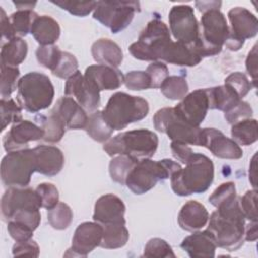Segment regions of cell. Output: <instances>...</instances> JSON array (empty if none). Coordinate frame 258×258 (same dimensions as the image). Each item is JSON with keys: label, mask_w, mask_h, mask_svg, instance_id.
I'll list each match as a JSON object with an SVG mask.
<instances>
[{"label": "cell", "mask_w": 258, "mask_h": 258, "mask_svg": "<svg viewBox=\"0 0 258 258\" xmlns=\"http://www.w3.org/2000/svg\"><path fill=\"white\" fill-rule=\"evenodd\" d=\"M246 70L253 81V86L256 87L257 81V44H255L249 51L246 58Z\"/></svg>", "instance_id": "56"}, {"label": "cell", "mask_w": 258, "mask_h": 258, "mask_svg": "<svg viewBox=\"0 0 258 258\" xmlns=\"http://www.w3.org/2000/svg\"><path fill=\"white\" fill-rule=\"evenodd\" d=\"M73 211L64 203L58 202L47 212V221L55 230H64L69 228L73 221Z\"/></svg>", "instance_id": "37"}, {"label": "cell", "mask_w": 258, "mask_h": 258, "mask_svg": "<svg viewBox=\"0 0 258 258\" xmlns=\"http://www.w3.org/2000/svg\"><path fill=\"white\" fill-rule=\"evenodd\" d=\"M35 120H37L39 126L44 132V136L42 138L43 141L49 143H57L61 140L67 128L55 115L51 113L48 116L38 115L36 116Z\"/></svg>", "instance_id": "34"}, {"label": "cell", "mask_w": 258, "mask_h": 258, "mask_svg": "<svg viewBox=\"0 0 258 258\" xmlns=\"http://www.w3.org/2000/svg\"><path fill=\"white\" fill-rule=\"evenodd\" d=\"M225 84L231 87L238 96L243 99L252 89L253 84L248 80L247 76L241 72H235L230 74L225 79Z\"/></svg>", "instance_id": "45"}, {"label": "cell", "mask_w": 258, "mask_h": 258, "mask_svg": "<svg viewBox=\"0 0 258 258\" xmlns=\"http://www.w3.org/2000/svg\"><path fill=\"white\" fill-rule=\"evenodd\" d=\"M228 34L229 25L220 9L204 12L201 17L200 36L196 41L201 56H213L220 53Z\"/></svg>", "instance_id": "8"}, {"label": "cell", "mask_w": 258, "mask_h": 258, "mask_svg": "<svg viewBox=\"0 0 258 258\" xmlns=\"http://www.w3.org/2000/svg\"><path fill=\"white\" fill-rule=\"evenodd\" d=\"M170 41V30L167 25L159 19H152L141 31L138 40L128 49L136 59L157 61Z\"/></svg>", "instance_id": "7"}, {"label": "cell", "mask_w": 258, "mask_h": 258, "mask_svg": "<svg viewBox=\"0 0 258 258\" xmlns=\"http://www.w3.org/2000/svg\"><path fill=\"white\" fill-rule=\"evenodd\" d=\"M181 249L191 258H212L215 257L217 245L208 230L203 232H194L185 237L181 244Z\"/></svg>", "instance_id": "26"}, {"label": "cell", "mask_w": 258, "mask_h": 258, "mask_svg": "<svg viewBox=\"0 0 258 258\" xmlns=\"http://www.w3.org/2000/svg\"><path fill=\"white\" fill-rule=\"evenodd\" d=\"M66 126L67 129H84L88 120L85 109L72 97L59 98L50 111Z\"/></svg>", "instance_id": "20"}, {"label": "cell", "mask_w": 258, "mask_h": 258, "mask_svg": "<svg viewBox=\"0 0 258 258\" xmlns=\"http://www.w3.org/2000/svg\"><path fill=\"white\" fill-rule=\"evenodd\" d=\"M228 17L231 23L229 34L244 41L256 36L258 20L250 10L245 7H234L229 10Z\"/></svg>", "instance_id": "21"}, {"label": "cell", "mask_w": 258, "mask_h": 258, "mask_svg": "<svg viewBox=\"0 0 258 258\" xmlns=\"http://www.w3.org/2000/svg\"><path fill=\"white\" fill-rule=\"evenodd\" d=\"M202 59L194 43L185 44L172 40L168 43L160 56V60L179 67H195L199 64Z\"/></svg>", "instance_id": "24"}, {"label": "cell", "mask_w": 258, "mask_h": 258, "mask_svg": "<svg viewBox=\"0 0 258 258\" xmlns=\"http://www.w3.org/2000/svg\"><path fill=\"white\" fill-rule=\"evenodd\" d=\"M38 16L33 10H17L9 16L12 30L15 36L22 37L27 35L32 27L33 21Z\"/></svg>", "instance_id": "36"}, {"label": "cell", "mask_w": 258, "mask_h": 258, "mask_svg": "<svg viewBox=\"0 0 258 258\" xmlns=\"http://www.w3.org/2000/svg\"><path fill=\"white\" fill-rule=\"evenodd\" d=\"M144 257H157V258H167L175 257L171 246L161 238H152L150 239L145 247L143 252Z\"/></svg>", "instance_id": "42"}, {"label": "cell", "mask_w": 258, "mask_h": 258, "mask_svg": "<svg viewBox=\"0 0 258 258\" xmlns=\"http://www.w3.org/2000/svg\"><path fill=\"white\" fill-rule=\"evenodd\" d=\"M84 76L101 91L116 90L124 83V75L117 69L105 64H92L85 71Z\"/></svg>", "instance_id": "23"}, {"label": "cell", "mask_w": 258, "mask_h": 258, "mask_svg": "<svg viewBox=\"0 0 258 258\" xmlns=\"http://www.w3.org/2000/svg\"><path fill=\"white\" fill-rule=\"evenodd\" d=\"M64 95L74 98L90 114L100 106V90L80 71L67 79Z\"/></svg>", "instance_id": "14"}, {"label": "cell", "mask_w": 258, "mask_h": 258, "mask_svg": "<svg viewBox=\"0 0 258 258\" xmlns=\"http://www.w3.org/2000/svg\"><path fill=\"white\" fill-rule=\"evenodd\" d=\"M209 217L210 215L203 204L190 200L181 207L177 222L181 229L188 232H196L208 224Z\"/></svg>", "instance_id": "25"}, {"label": "cell", "mask_w": 258, "mask_h": 258, "mask_svg": "<svg viewBox=\"0 0 258 258\" xmlns=\"http://www.w3.org/2000/svg\"><path fill=\"white\" fill-rule=\"evenodd\" d=\"M158 146L157 135L148 129L121 132L104 142L103 149L109 156L128 155L136 160L151 158Z\"/></svg>", "instance_id": "3"}, {"label": "cell", "mask_w": 258, "mask_h": 258, "mask_svg": "<svg viewBox=\"0 0 258 258\" xmlns=\"http://www.w3.org/2000/svg\"><path fill=\"white\" fill-rule=\"evenodd\" d=\"M152 120L155 129L165 133L171 141H181L197 146L202 145V128L191 126L178 118L173 108L159 109Z\"/></svg>", "instance_id": "10"}, {"label": "cell", "mask_w": 258, "mask_h": 258, "mask_svg": "<svg viewBox=\"0 0 258 258\" xmlns=\"http://www.w3.org/2000/svg\"><path fill=\"white\" fill-rule=\"evenodd\" d=\"M84 129L92 139L103 143L111 138L114 131L104 120L102 111L98 110L88 116V120Z\"/></svg>", "instance_id": "33"}, {"label": "cell", "mask_w": 258, "mask_h": 258, "mask_svg": "<svg viewBox=\"0 0 258 258\" xmlns=\"http://www.w3.org/2000/svg\"><path fill=\"white\" fill-rule=\"evenodd\" d=\"M102 238L103 227L101 224L84 222L77 227L72 239V247L64 255L86 257L96 247L100 246Z\"/></svg>", "instance_id": "16"}, {"label": "cell", "mask_w": 258, "mask_h": 258, "mask_svg": "<svg viewBox=\"0 0 258 258\" xmlns=\"http://www.w3.org/2000/svg\"><path fill=\"white\" fill-rule=\"evenodd\" d=\"M170 148H171L173 157L184 164L188 161V159L195 153L187 143H184L181 141H171Z\"/></svg>", "instance_id": "55"}, {"label": "cell", "mask_w": 258, "mask_h": 258, "mask_svg": "<svg viewBox=\"0 0 258 258\" xmlns=\"http://www.w3.org/2000/svg\"><path fill=\"white\" fill-rule=\"evenodd\" d=\"M35 190L40 197L43 208L49 210L58 203V189L54 184L49 182H42L37 185Z\"/></svg>", "instance_id": "49"}, {"label": "cell", "mask_w": 258, "mask_h": 258, "mask_svg": "<svg viewBox=\"0 0 258 258\" xmlns=\"http://www.w3.org/2000/svg\"><path fill=\"white\" fill-rule=\"evenodd\" d=\"M239 204L245 219L251 222H257V190L255 188L247 190L245 195L239 199Z\"/></svg>", "instance_id": "48"}, {"label": "cell", "mask_w": 258, "mask_h": 258, "mask_svg": "<svg viewBox=\"0 0 258 258\" xmlns=\"http://www.w3.org/2000/svg\"><path fill=\"white\" fill-rule=\"evenodd\" d=\"M0 23H1V32H2V39H6L7 41L15 37L14 32L11 27V23L9 21V16L6 15L4 9L0 7Z\"/></svg>", "instance_id": "57"}, {"label": "cell", "mask_w": 258, "mask_h": 258, "mask_svg": "<svg viewBox=\"0 0 258 258\" xmlns=\"http://www.w3.org/2000/svg\"><path fill=\"white\" fill-rule=\"evenodd\" d=\"M149 112L148 102L124 92L113 94L102 110V116L113 130H121L129 124L144 119Z\"/></svg>", "instance_id": "4"}, {"label": "cell", "mask_w": 258, "mask_h": 258, "mask_svg": "<svg viewBox=\"0 0 258 258\" xmlns=\"http://www.w3.org/2000/svg\"><path fill=\"white\" fill-rule=\"evenodd\" d=\"M36 2H14V5L18 8V10H32Z\"/></svg>", "instance_id": "61"}, {"label": "cell", "mask_w": 258, "mask_h": 258, "mask_svg": "<svg viewBox=\"0 0 258 258\" xmlns=\"http://www.w3.org/2000/svg\"><path fill=\"white\" fill-rule=\"evenodd\" d=\"M252 115V107L243 100H241L238 104H236L234 107L224 113V117L229 124H234L240 120L251 118Z\"/></svg>", "instance_id": "50"}, {"label": "cell", "mask_w": 258, "mask_h": 258, "mask_svg": "<svg viewBox=\"0 0 258 258\" xmlns=\"http://www.w3.org/2000/svg\"><path fill=\"white\" fill-rule=\"evenodd\" d=\"M12 255L16 256H31L38 257L39 247L35 241L32 239L26 241L16 242L12 247Z\"/></svg>", "instance_id": "54"}, {"label": "cell", "mask_w": 258, "mask_h": 258, "mask_svg": "<svg viewBox=\"0 0 258 258\" xmlns=\"http://www.w3.org/2000/svg\"><path fill=\"white\" fill-rule=\"evenodd\" d=\"M125 210L126 207L118 196L107 194L96 201L93 219L102 226L112 224L125 225Z\"/></svg>", "instance_id": "19"}, {"label": "cell", "mask_w": 258, "mask_h": 258, "mask_svg": "<svg viewBox=\"0 0 258 258\" xmlns=\"http://www.w3.org/2000/svg\"><path fill=\"white\" fill-rule=\"evenodd\" d=\"M207 230L216 245L227 251H236L244 243L245 217L239 199L222 205L209 217Z\"/></svg>", "instance_id": "1"}, {"label": "cell", "mask_w": 258, "mask_h": 258, "mask_svg": "<svg viewBox=\"0 0 258 258\" xmlns=\"http://www.w3.org/2000/svg\"><path fill=\"white\" fill-rule=\"evenodd\" d=\"M19 75L20 72L17 67H7L1 64L0 94L2 98H9L15 89H17Z\"/></svg>", "instance_id": "41"}, {"label": "cell", "mask_w": 258, "mask_h": 258, "mask_svg": "<svg viewBox=\"0 0 258 258\" xmlns=\"http://www.w3.org/2000/svg\"><path fill=\"white\" fill-rule=\"evenodd\" d=\"M36 171L33 148L7 152L1 161V180L4 185L27 186L31 175Z\"/></svg>", "instance_id": "9"}, {"label": "cell", "mask_w": 258, "mask_h": 258, "mask_svg": "<svg viewBox=\"0 0 258 258\" xmlns=\"http://www.w3.org/2000/svg\"><path fill=\"white\" fill-rule=\"evenodd\" d=\"M137 161L139 160L125 154L115 155L109 163V173L112 180L120 184H125L129 172Z\"/></svg>", "instance_id": "35"}, {"label": "cell", "mask_w": 258, "mask_h": 258, "mask_svg": "<svg viewBox=\"0 0 258 258\" xmlns=\"http://www.w3.org/2000/svg\"><path fill=\"white\" fill-rule=\"evenodd\" d=\"M103 238L100 246L105 249H118L126 245L129 240V232L125 225H103Z\"/></svg>", "instance_id": "32"}, {"label": "cell", "mask_w": 258, "mask_h": 258, "mask_svg": "<svg viewBox=\"0 0 258 258\" xmlns=\"http://www.w3.org/2000/svg\"><path fill=\"white\" fill-rule=\"evenodd\" d=\"M126 88L132 91H142L151 88L150 78L145 71H131L124 75Z\"/></svg>", "instance_id": "46"}, {"label": "cell", "mask_w": 258, "mask_h": 258, "mask_svg": "<svg viewBox=\"0 0 258 258\" xmlns=\"http://www.w3.org/2000/svg\"><path fill=\"white\" fill-rule=\"evenodd\" d=\"M42 128L28 120H21L12 124L10 130L3 137V147L7 152L29 148V142L42 139Z\"/></svg>", "instance_id": "17"}, {"label": "cell", "mask_w": 258, "mask_h": 258, "mask_svg": "<svg viewBox=\"0 0 258 258\" xmlns=\"http://www.w3.org/2000/svg\"><path fill=\"white\" fill-rule=\"evenodd\" d=\"M232 139L239 145H251L258 139L256 119L247 118L232 124Z\"/></svg>", "instance_id": "31"}, {"label": "cell", "mask_w": 258, "mask_h": 258, "mask_svg": "<svg viewBox=\"0 0 258 258\" xmlns=\"http://www.w3.org/2000/svg\"><path fill=\"white\" fill-rule=\"evenodd\" d=\"M30 33L40 45H53L60 35V27L51 16L38 15L33 21Z\"/></svg>", "instance_id": "28"}, {"label": "cell", "mask_w": 258, "mask_h": 258, "mask_svg": "<svg viewBox=\"0 0 258 258\" xmlns=\"http://www.w3.org/2000/svg\"><path fill=\"white\" fill-rule=\"evenodd\" d=\"M28 46L24 39L15 36L6 41L1 47V64L7 67H17L20 64L27 55Z\"/></svg>", "instance_id": "30"}, {"label": "cell", "mask_w": 258, "mask_h": 258, "mask_svg": "<svg viewBox=\"0 0 258 258\" xmlns=\"http://www.w3.org/2000/svg\"><path fill=\"white\" fill-rule=\"evenodd\" d=\"M181 168L180 164L165 158L161 160L141 159L129 172L125 185L135 195H142L153 188L157 182L170 178Z\"/></svg>", "instance_id": "5"}, {"label": "cell", "mask_w": 258, "mask_h": 258, "mask_svg": "<svg viewBox=\"0 0 258 258\" xmlns=\"http://www.w3.org/2000/svg\"><path fill=\"white\" fill-rule=\"evenodd\" d=\"M160 91L169 100H181L188 91L186 80L180 76H168L160 86Z\"/></svg>", "instance_id": "38"}, {"label": "cell", "mask_w": 258, "mask_h": 258, "mask_svg": "<svg viewBox=\"0 0 258 258\" xmlns=\"http://www.w3.org/2000/svg\"><path fill=\"white\" fill-rule=\"evenodd\" d=\"M140 11L138 1H98L93 17L110 28L113 33L124 30Z\"/></svg>", "instance_id": "11"}, {"label": "cell", "mask_w": 258, "mask_h": 258, "mask_svg": "<svg viewBox=\"0 0 258 258\" xmlns=\"http://www.w3.org/2000/svg\"><path fill=\"white\" fill-rule=\"evenodd\" d=\"M168 21L170 32L176 41L191 44L198 40L200 24L191 6L185 4L172 6L168 14Z\"/></svg>", "instance_id": "12"}, {"label": "cell", "mask_w": 258, "mask_h": 258, "mask_svg": "<svg viewBox=\"0 0 258 258\" xmlns=\"http://www.w3.org/2000/svg\"><path fill=\"white\" fill-rule=\"evenodd\" d=\"M21 106L14 100L9 98H1L0 115H1V131L9 124H14L22 120Z\"/></svg>", "instance_id": "39"}, {"label": "cell", "mask_w": 258, "mask_h": 258, "mask_svg": "<svg viewBox=\"0 0 258 258\" xmlns=\"http://www.w3.org/2000/svg\"><path fill=\"white\" fill-rule=\"evenodd\" d=\"M53 4L59 6L76 16H87L95 10L98 1H51Z\"/></svg>", "instance_id": "44"}, {"label": "cell", "mask_w": 258, "mask_h": 258, "mask_svg": "<svg viewBox=\"0 0 258 258\" xmlns=\"http://www.w3.org/2000/svg\"><path fill=\"white\" fill-rule=\"evenodd\" d=\"M214 180V163L202 153H194L184 168L170 176L171 188L180 197L205 192Z\"/></svg>", "instance_id": "2"}, {"label": "cell", "mask_w": 258, "mask_h": 258, "mask_svg": "<svg viewBox=\"0 0 258 258\" xmlns=\"http://www.w3.org/2000/svg\"><path fill=\"white\" fill-rule=\"evenodd\" d=\"M78 71V60L76 56L68 51H62L61 58L53 72L55 77L60 79H69Z\"/></svg>", "instance_id": "47"}, {"label": "cell", "mask_w": 258, "mask_h": 258, "mask_svg": "<svg viewBox=\"0 0 258 258\" xmlns=\"http://www.w3.org/2000/svg\"><path fill=\"white\" fill-rule=\"evenodd\" d=\"M213 155L224 159H240L243 150L232 138L216 128H202V145Z\"/></svg>", "instance_id": "18"}, {"label": "cell", "mask_w": 258, "mask_h": 258, "mask_svg": "<svg viewBox=\"0 0 258 258\" xmlns=\"http://www.w3.org/2000/svg\"><path fill=\"white\" fill-rule=\"evenodd\" d=\"M147 75L150 78L151 88L156 89L160 88L163 81L168 77V68L165 63L161 61H153L151 62L146 71Z\"/></svg>", "instance_id": "51"}, {"label": "cell", "mask_w": 258, "mask_h": 258, "mask_svg": "<svg viewBox=\"0 0 258 258\" xmlns=\"http://www.w3.org/2000/svg\"><path fill=\"white\" fill-rule=\"evenodd\" d=\"M206 93L209 100V109H217L224 113L242 100L238 94L226 84L206 88Z\"/></svg>", "instance_id": "29"}, {"label": "cell", "mask_w": 258, "mask_h": 258, "mask_svg": "<svg viewBox=\"0 0 258 258\" xmlns=\"http://www.w3.org/2000/svg\"><path fill=\"white\" fill-rule=\"evenodd\" d=\"M62 51L56 45H40L36 51V59L37 61L45 69L50 70L53 72L57 67L60 58H61Z\"/></svg>", "instance_id": "40"}, {"label": "cell", "mask_w": 258, "mask_h": 258, "mask_svg": "<svg viewBox=\"0 0 258 258\" xmlns=\"http://www.w3.org/2000/svg\"><path fill=\"white\" fill-rule=\"evenodd\" d=\"M257 222H251L245 227L244 239L249 242H254L258 238V228Z\"/></svg>", "instance_id": "58"}, {"label": "cell", "mask_w": 258, "mask_h": 258, "mask_svg": "<svg viewBox=\"0 0 258 258\" xmlns=\"http://www.w3.org/2000/svg\"><path fill=\"white\" fill-rule=\"evenodd\" d=\"M41 200L35 189L27 186H10L1 198V216L8 222L11 217L21 210H39Z\"/></svg>", "instance_id": "13"}, {"label": "cell", "mask_w": 258, "mask_h": 258, "mask_svg": "<svg viewBox=\"0 0 258 258\" xmlns=\"http://www.w3.org/2000/svg\"><path fill=\"white\" fill-rule=\"evenodd\" d=\"M54 97L50 79L38 72H30L21 77L17 85V102L22 109L37 113L48 108Z\"/></svg>", "instance_id": "6"}, {"label": "cell", "mask_w": 258, "mask_h": 258, "mask_svg": "<svg viewBox=\"0 0 258 258\" xmlns=\"http://www.w3.org/2000/svg\"><path fill=\"white\" fill-rule=\"evenodd\" d=\"M9 221H16L22 223L30 227L32 230H36L40 224L41 216L39 210H21L16 212Z\"/></svg>", "instance_id": "52"}, {"label": "cell", "mask_w": 258, "mask_h": 258, "mask_svg": "<svg viewBox=\"0 0 258 258\" xmlns=\"http://www.w3.org/2000/svg\"><path fill=\"white\" fill-rule=\"evenodd\" d=\"M196 7L201 12H206L211 9H220L222 2L221 1H197Z\"/></svg>", "instance_id": "59"}, {"label": "cell", "mask_w": 258, "mask_h": 258, "mask_svg": "<svg viewBox=\"0 0 258 258\" xmlns=\"http://www.w3.org/2000/svg\"><path fill=\"white\" fill-rule=\"evenodd\" d=\"M256 153L254 154V156L251 159V163L249 166V180L252 183V186L256 189L257 183H256V179H257V173H256Z\"/></svg>", "instance_id": "60"}, {"label": "cell", "mask_w": 258, "mask_h": 258, "mask_svg": "<svg viewBox=\"0 0 258 258\" xmlns=\"http://www.w3.org/2000/svg\"><path fill=\"white\" fill-rule=\"evenodd\" d=\"M36 160V172L53 176L60 172L64 164L62 151L52 145L40 144L33 148Z\"/></svg>", "instance_id": "22"}, {"label": "cell", "mask_w": 258, "mask_h": 258, "mask_svg": "<svg viewBox=\"0 0 258 258\" xmlns=\"http://www.w3.org/2000/svg\"><path fill=\"white\" fill-rule=\"evenodd\" d=\"M237 198L236 185L232 181L219 185L209 197V202L216 208L234 201Z\"/></svg>", "instance_id": "43"}, {"label": "cell", "mask_w": 258, "mask_h": 258, "mask_svg": "<svg viewBox=\"0 0 258 258\" xmlns=\"http://www.w3.org/2000/svg\"><path fill=\"white\" fill-rule=\"evenodd\" d=\"M175 115L191 126L200 127L209 110V100L206 89H198L185 97L173 108Z\"/></svg>", "instance_id": "15"}, {"label": "cell", "mask_w": 258, "mask_h": 258, "mask_svg": "<svg viewBox=\"0 0 258 258\" xmlns=\"http://www.w3.org/2000/svg\"><path fill=\"white\" fill-rule=\"evenodd\" d=\"M93 58L100 64L119 67L123 61V51L120 46L109 38H100L91 48Z\"/></svg>", "instance_id": "27"}, {"label": "cell", "mask_w": 258, "mask_h": 258, "mask_svg": "<svg viewBox=\"0 0 258 258\" xmlns=\"http://www.w3.org/2000/svg\"><path fill=\"white\" fill-rule=\"evenodd\" d=\"M7 231L10 237L16 242L31 239L34 232V230H32L30 227L16 221L7 222Z\"/></svg>", "instance_id": "53"}]
</instances>
